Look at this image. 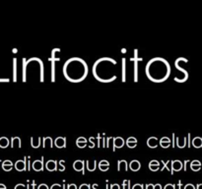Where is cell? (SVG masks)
<instances>
[{
  "instance_id": "cell-1",
  "label": "cell",
  "mask_w": 202,
  "mask_h": 189,
  "mask_svg": "<svg viewBox=\"0 0 202 189\" xmlns=\"http://www.w3.org/2000/svg\"><path fill=\"white\" fill-rule=\"evenodd\" d=\"M63 76L71 83L83 82L89 74L87 62L80 57H71L65 61L63 65Z\"/></svg>"
},
{
  "instance_id": "cell-2",
  "label": "cell",
  "mask_w": 202,
  "mask_h": 189,
  "mask_svg": "<svg viewBox=\"0 0 202 189\" xmlns=\"http://www.w3.org/2000/svg\"><path fill=\"white\" fill-rule=\"evenodd\" d=\"M117 62L112 57L99 58L93 65V76L101 83H111L117 78Z\"/></svg>"
},
{
  "instance_id": "cell-3",
  "label": "cell",
  "mask_w": 202,
  "mask_h": 189,
  "mask_svg": "<svg viewBox=\"0 0 202 189\" xmlns=\"http://www.w3.org/2000/svg\"><path fill=\"white\" fill-rule=\"evenodd\" d=\"M146 76L154 83H163L171 75V65L163 57H154L148 61L145 67Z\"/></svg>"
},
{
  "instance_id": "cell-4",
  "label": "cell",
  "mask_w": 202,
  "mask_h": 189,
  "mask_svg": "<svg viewBox=\"0 0 202 189\" xmlns=\"http://www.w3.org/2000/svg\"><path fill=\"white\" fill-rule=\"evenodd\" d=\"M60 52L59 47H54L51 50V54L50 57V61L51 62V67H50V77H51V82L54 83L55 82V62L60 61V56L58 55V53Z\"/></svg>"
},
{
  "instance_id": "cell-5",
  "label": "cell",
  "mask_w": 202,
  "mask_h": 189,
  "mask_svg": "<svg viewBox=\"0 0 202 189\" xmlns=\"http://www.w3.org/2000/svg\"><path fill=\"white\" fill-rule=\"evenodd\" d=\"M134 54H133V57L130 58V60L133 62V79H134V82L137 83L138 82V62L140 61H143V58L142 57H139L138 55V49H134Z\"/></svg>"
},
{
  "instance_id": "cell-6",
  "label": "cell",
  "mask_w": 202,
  "mask_h": 189,
  "mask_svg": "<svg viewBox=\"0 0 202 189\" xmlns=\"http://www.w3.org/2000/svg\"><path fill=\"white\" fill-rule=\"evenodd\" d=\"M180 63H182V57H179L174 61V67H176V69L179 71V72L182 73V79L179 80V83H185L188 80L189 74H188V71L184 69V68L180 65Z\"/></svg>"
},
{
  "instance_id": "cell-7",
  "label": "cell",
  "mask_w": 202,
  "mask_h": 189,
  "mask_svg": "<svg viewBox=\"0 0 202 189\" xmlns=\"http://www.w3.org/2000/svg\"><path fill=\"white\" fill-rule=\"evenodd\" d=\"M183 169V163L179 160H172L171 162V174H174V171H180Z\"/></svg>"
},
{
  "instance_id": "cell-8",
  "label": "cell",
  "mask_w": 202,
  "mask_h": 189,
  "mask_svg": "<svg viewBox=\"0 0 202 189\" xmlns=\"http://www.w3.org/2000/svg\"><path fill=\"white\" fill-rule=\"evenodd\" d=\"M112 151L115 152L116 149H121L125 145V141L122 137H112Z\"/></svg>"
},
{
  "instance_id": "cell-9",
  "label": "cell",
  "mask_w": 202,
  "mask_h": 189,
  "mask_svg": "<svg viewBox=\"0 0 202 189\" xmlns=\"http://www.w3.org/2000/svg\"><path fill=\"white\" fill-rule=\"evenodd\" d=\"M27 160H28V157H24L23 160H19L15 163V169H16L18 171H25L27 170Z\"/></svg>"
},
{
  "instance_id": "cell-10",
  "label": "cell",
  "mask_w": 202,
  "mask_h": 189,
  "mask_svg": "<svg viewBox=\"0 0 202 189\" xmlns=\"http://www.w3.org/2000/svg\"><path fill=\"white\" fill-rule=\"evenodd\" d=\"M44 157H42L41 160H36L35 162L32 163L33 169L35 170V171H42L44 169Z\"/></svg>"
},
{
  "instance_id": "cell-11",
  "label": "cell",
  "mask_w": 202,
  "mask_h": 189,
  "mask_svg": "<svg viewBox=\"0 0 202 189\" xmlns=\"http://www.w3.org/2000/svg\"><path fill=\"white\" fill-rule=\"evenodd\" d=\"M73 168L76 171L82 172V174H85V161L82 160H77L73 163Z\"/></svg>"
},
{
  "instance_id": "cell-12",
  "label": "cell",
  "mask_w": 202,
  "mask_h": 189,
  "mask_svg": "<svg viewBox=\"0 0 202 189\" xmlns=\"http://www.w3.org/2000/svg\"><path fill=\"white\" fill-rule=\"evenodd\" d=\"M44 166L48 171H56L57 166H58V163H57L56 160H48L47 162V163L44 165Z\"/></svg>"
},
{
  "instance_id": "cell-13",
  "label": "cell",
  "mask_w": 202,
  "mask_h": 189,
  "mask_svg": "<svg viewBox=\"0 0 202 189\" xmlns=\"http://www.w3.org/2000/svg\"><path fill=\"white\" fill-rule=\"evenodd\" d=\"M54 146L57 149H65L66 148V138L59 136L54 140Z\"/></svg>"
},
{
  "instance_id": "cell-14",
  "label": "cell",
  "mask_w": 202,
  "mask_h": 189,
  "mask_svg": "<svg viewBox=\"0 0 202 189\" xmlns=\"http://www.w3.org/2000/svg\"><path fill=\"white\" fill-rule=\"evenodd\" d=\"M176 146L179 149H184L187 146V136H183L182 140L180 141V137L176 138Z\"/></svg>"
},
{
  "instance_id": "cell-15",
  "label": "cell",
  "mask_w": 202,
  "mask_h": 189,
  "mask_svg": "<svg viewBox=\"0 0 202 189\" xmlns=\"http://www.w3.org/2000/svg\"><path fill=\"white\" fill-rule=\"evenodd\" d=\"M121 82H126V59L125 57L121 58Z\"/></svg>"
},
{
  "instance_id": "cell-16",
  "label": "cell",
  "mask_w": 202,
  "mask_h": 189,
  "mask_svg": "<svg viewBox=\"0 0 202 189\" xmlns=\"http://www.w3.org/2000/svg\"><path fill=\"white\" fill-rule=\"evenodd\" d=\"M172 140L169 138V137H162L160 140H159V144H160V146L163 148V149H168L171 147V145H172Z\"/></svg>"
},
{
  "instance_id": "cell-17",
  "label": "cell",
  "mask_w": 202,
  "mask_h": 189,
  "mask_svg": "<svg viewBox=\"0 0 202 189\" xmlns=\"http://www.w3.org/2000/svg\"><path fill=\"white\" fill-rule=\"evenodd\" d=\"M147 146H148L150 149H156L158 148L159 146V140L157 137H154V136H152V137L148 138V140H147Z\"/></svg>"
},
{
  "instance_id": "cell-18",
  "label": "cell",
  "mask_w": 202,
  "mask_h": 189,
  "mask_svg": "<svg viewBox=\"0 0 202 189\" xmlns=\"http://www.w3.org/2000/svg\"><path fill=\"white\" fill-rule=\"evenodd\" d=\"M125 144H126V146L129 148V149H134V148H136L137 144H138V141H137V139L135 137H133V136H130V137H128L126 139V141H125Z\"/></svg>"
},
{
  "instance_id": "cell-19",
  "label": "cell",
  "mask_w": 202,
  "mask_h": 189,
  "mask_svg": "<svg viewBox=\"0 0 202 189\" xmlns=\"http://www.w3.org/2000/svg\"><path fill=\"white\" fill-rule=\"evenodd\" d=\"M160 166H161V163L157 160H152L148 165L149 169L152 170V171H157V170H159L160 169Z\"/></svg>"
},
{
  "instance_id": "cell-20",
  "label": "cell",
  "mask_w": 202,
  "mask_h": 189,
  "mask_svg": "<svg viewBox=\"0 0 202 189\" xmlns=\"http://www.w3.org/2000/svg\"><path fill=\"white\" fill-rule=\"evenodd\" d=\"M129 169L132 170V171H138V170L141 169V163L137 160L131 161L129 163Z\"/></svg>"
},
{
  "instance_id": "cell-21",
  "label": "cell",
  "mask_w": 202,
  "mask_h": 189,
  "mask_svg": "<svg viewBox=\"0 0 202 189\" xmlns=\"http://www.w3.org/2000/svg\"><path fill=\"white\" fill-rule=\"evenodd\" d=\"M87 144H88V140L85 137H79L77 140H76V145H77V147L80 149L86 148Z\"/></svg>"
},
{
  "instance_id": "cell-22",
  "label": "cell",
  "mask_w": 202,
  "mask_h": 189,
  "mask_svg": "<svg viewBox=\"0 0 202 189\" xmlns=\"http://www.w3.org/2000/svg\"><path fill=\"white\" fill-rule=\"evenodd\" d=\"M121 168L124 169V171H127V170H128L129 165L127 163L126 160H118L117 161V170H118V171H120Z\"/></svg>"
},
{
  "instance_id": "cell-23",
  "label": "cell",
  "mask_w": 202,
  "mask_h": 189,
  "mask_svg": "<svg viewBox=\"0 0 202 189\" xmlns=\"http://www.w3.org/2000/svg\"><path fill=\"white\" fill-rule=\"evenodd\" d=\"M192 147H194L195 149H202V137H195L192 139L191 141Z\"/></svg>"
},
{
  "instance_id": "cell-24",
  "label": "cell",
  "mask_w": 202,
  "mask_h": 189,
  "mask_svg": "<svg viewBox=\"0 0 202 189\" xmlns=\"http://www.w3.org/2000/svg\"><path fill=\"white\" fill-rule=\"evenodd\" d=\"M2 169L5 170V171H10V170H12V169H13V163L11 162V161L9 160H6L4 161V162H2Z\"/></svg>"
},
{
  "instance_id": "cell-25",
  "label": "cell",
  "mask_w": 202,
  "mask_h": 189,
  "mask_svg": "<svg viewBox=\"0 0 202 189\" xmlns=\"http://www.w3.org/2000/svg\"><path fill=\"white\" fill-rule=\"evenodd\" d=\"M201 166H202V163L198 160H194V161H192V162H190V169L193 170V171H198V170H200Z\"/></svg>"
},
{
  "instance_id": "cell-26",
  "label": "cell",
  "mask_w": 202,
  "mask_h": 189,
  "mask_svg": "<svg viewBox=\"0 0 202 189\" xmlns=\"http://www.w3.org/2000/svg\"><path fill=\"white\" fill-rule=\"evenodd\" d=\"M109 163L108 162V161L106 160H103L101 161V162L99 163V165H98V166H99V169L102 170V171H106L109 169Z\"/></svg>"
},
{
  "instance_id": "cell-27",
  "label": "cell",
  "mask_w": 202,
  "mask_h": 189,
  "mask_svg": "<svg viewBox=\"0 0 202 189\" xmlns=\"http://www.w3.org/2000/svg\"><path fill=\"white\" fill-rule=\"evenodd\" d=\"M47 144H48V146H50V149L53 148V141L51 137H44L42 138V148L45 149L47 148Z\"/></svg>"
},
{
  "instance_id": "cell-28",
  "label": "cell",
  "mask_w": 202,
  "mask_h": 189,
  "mask_svg": "<svg viewBox=\"0 0 202 189\" xmlns=\"http://www.w3.org/2000/svg\"><path fill=\"white\" fill-rule=\"evenodd\" d=\"M41 144H42V138L41 137H38L36 142H35V140H34V137H31V146H32L33 149H39V147H41Z\"/></svg>"
},
{
  "instance_id": "cell-29",
  "label": "cell",
  "mask_w": 202,
  "mask_h": 189,
  "mask_svg": "<svg viewBox=\"0 0 202 189\" xmlns=\"http://www.w3.org/2000/svg\"><path fill=\"white\" fill-rule=\"evenodd\" d=\"M9 145H10V141L7 137H1L0 138V148L6 149Z\"/></svg>"
},
{
  "instance_id": "cell-30",
  "label": "cell",
  "mask_w": 202,
  "mask_h": 189,
  "mask_svg": "<svg viewBox=\"0 0 202 189\" xmlns=\"http://www.w3.org/2000/svg\"><path fill=\"white\" fill-rule=\"evenodd\" d=\"M15 143L18 144V147H19V149L22 148V143H21V139L19 137H12L11 138V148L12 149L15 148Z\"/></svg>"
},
{
  "instance_id": "cell-31",
  "label": "cell",
  "mask_w": 202,
  "mask_h": 189,
  "mask_svg": "<svg viewBox=\"0 0 202 189\" xmlns=\"http://www.w3.org/2000/svg\"><path fill=\"white\" fill-rule=\"evenodd\" d=\"M86 166H87V169H88L89 171H94V170L97 169V161L94 160L93 165H90V161L87 160L86 161Z\"/></svg>"
},
{
  "instance_id": "cell-32",
  "label": "cell",
  "mask_w": 202,
  "mask_h": 189,
  "mask_svg": "<svg viewBox=\"0 0 202 189\" xmlns=\"http://www.w3.org/2000/svg\"><path fill=\"white\" fill-rule=\"evenodd\" d=\"M13 82H17V58H13Z\"/></svg>"
},
{
  "instance_id": "cell-33",
  "label": "cell",
  "mask_w": 202,
  "mask_h": 189,
  "mask_svg": "<svg viewBox=\"0 0 202 189\" xmlns=\"http://www.w3.org/2000/svg\"><path fill=\"white\" fill-rule=\"evenodd\" d=\"M161 162H162V163H163V168H162V169H161L162 171H163V170H164L165 169H167L171 172V168H169V163H171V162H172V160L167 161L166 163H165V161H161Z\"/></svg>"
},
{
  "instance_id": "cell-34",
  "label": "cell",
  "mask_w": 202,
  "mask_h": 189,
  "mask_svg": "<svg viewBox=\"0 0 202 189\" xmlns=\"http://www.w3.org/2000/svg\"><path fill=\"white\" fill-rule=\"evenodd\" d=\"M95 141H96V138H94V137L89 138V142L91 143V145L89 146V148H90V149H93V148L96 147V142H95Z\"/></svg>"
},
{
  "instance_id": "cell-35",
  "label": "cell",
  "mask_w": 202,
  "mask_h": 189,
  "mask_svg": "<svg viewBox=\"0 0 202 189\" xmlns=\"http://www.w3.org/2000/svg\"><path fill=\"white\" fill-rule=\"evenodd\" d=\"M58 163H59V166H60V170H61V171H64V170H65V166H64V163H65V161H64V160H60L59 162H58Z\"/></svg>"
},
{
  "instance_id": "cell-36",
  "label": "cell",
  "mask_w": 202,
  "mask_h": 189,
  "mask_svg": "<svg viewBox=\"0 0 202 189\" xmlns=\"http://www.w3.org/2000/svg\"><path fill=\"white\" fill-rule=\"evenodd\" d=\"M190 137H191V134L190 133H188L187 134V144H188V148H190L191 147V141H190Z\"/></svg>"
},
{
  "instance_id": "cell-37",
  "label": "cell",
  "mask_w": 202,
  "mask_h": 189,
  "mask_svg": "<svg viewBox=\"0 0 202 189\" xmlns=\"http://www.w3.org/2000/svg\"><path fill=\"white\" fill-rule=\"evenodd\" d=\"M101 136H102V134H98L97 136V140H98V148H100L101 147V144H100V140H101Z\"/></svg>"
},
{
  "instance_id": "cell-38",
  "label": "cell",
  "mask_w": 202,
  "mask_h": 189,
  "mask_svg": "<svg viewBox=\"0 0 202 189\" xmlns=\"http://www.w3.org/2000/svg\"><path fill=\"white\" fill-rule=\"evenodd\" d=\"M80 189H90V185L88 184H82L80 186Z\"/></svg>"
},
{
  "instance_id": "cell-39",
  "label": "cell",
  "mask_w": 202,
  "mask_h": 189,
  "mask_svg": "<svg viewBox=\"0 0 202 189\" xmlns=\"http://www.w3.org/2000/svg\"><path fill=\"white\" fill-rule=\"evenodd\" d=\"M188 163H189L188 160H185L184 163H183V170H184V171H186V166H187Z\"/></svg>"
},
{
  "instance_id": "cell-40",
  "label": "cell",
  "mask_w": 202,
  "mask_h": 189,
  "mask_svg": "<svg viewBox=\"0 0 202 189\" xmlns=\"http://www.w3.org/2000/svg\"><path fill=\"white\" fill-rule=\"evenodd\" d=\"M165 189H174V185H173V184H167L166 187H165Z\"/></svg>"
},
{
  "instance_id": "cell-41",
  "label": "cell",
  "mask_w": 202,
  "mask_h": 189,
  "mask_svg": "<svg viewBox=\"0 0 202 189\" xmlns=\"http://www.w3.org/2000/svg\"><path fill=\"white\" fill-rule=\"evenodd\" d=\"M38 189H48V187H47V185H45V184H41Z\"/></svg>"
},
{
  "instance_id": "cell-42",
  "label": "cell",
  "mask_w": 202,
  "mask_h": 189,
  "mask_svg": "<svg viewBox=\"0 0 202 189\" xmlns=\"http://www.w3.org/2000/svg\"><path fill=\"white\" fill-rule=\"evenodd\" d=\"M184 189H194V186L192 184H187V185H185Z\"/></svg>"
},
{
  "instance_id": "cell-43",
  "label": "cell",
  "mask_w": 202,
  "mask_h": 189,
  "mask_svg": "<svg viewBox=\"0 0 202 189\" xmlns=\"http://www.w3.org/2000/svg\"><path fill=\"white\" fill-rule=\"evenodd\" d=\"M140 188H142V185L141 184H135L133 186V189H140Z\"/></svg>"
},
{
  "instance_id": "cell-44",
  "label": "cell",
  "mask_w": 202,
  "mask_h": 189,
  "mask_svg": "<svg viewBox=\"0 0 202 189\" xmlns=\"http://www.w3.org/2000/svg\"><path fill=\"white\" fill-rule=\"evenodd\" d=\"M28 170H31V157H28Z\"/></svg>"
},
{
  "instance_id": "cell-45",
  "label": "cell",
  "mask_w": 202,
  "mask_h": 189,
  "mask_svg": "<svg viewBox=\"0 0 202 189\" xmlns=\"http://www.w3.org/2000/svg\"><path fill=\"white\" fill-rule=\"evenodd\" d=\"M126 51H127L126 48H122L121 49V53H126Z\"/></svg>"
},
{
  "instance_id": "cell-46",
  "label": "cell",
  "mask_w": 202,
  "mask_h": 189,
  "mask_svg": "<svg viewBox=\"0 0 202 189\" xmlns=\"http://www.w3.org/2000/svg\"><path fill=\"white\" fill-rule=\"evenodd\" d=\"M0 189H6V186L3 184H0Z\"/></svg>"
},
{
  "instance_id": "cell-47",
  "label": "cell",
  "mask_w": 202,
  "mask_h": 189,
  "mask_svg": "<svg viewBox=\"0 0 202 189\" xmlns=\"http://www.w3.org/2000/svg\"><path fill=\"white\" fill-rule=\"evenodd\" d=\"M12 51H13V53H17V51H18V50H17L16 48H14V49H13V50H12Z\"/></svg>"
},
{
  "instance_id": "cell-48",
  "label": "cell",
  "mask_w": 202,
  "mask_h": 189,
  "mask_svg": "<svg viewBox=\"0 0 202 189\" xmlns=\"http://www.w3.org/2000/svg\"><path fill=\"white\" fill-rule=\"evenodd\" d=\"M0 163H1V161H0Z\"/></svg>"
}]
</instances>
